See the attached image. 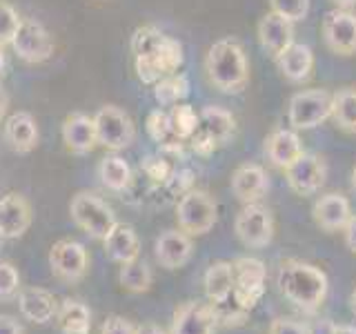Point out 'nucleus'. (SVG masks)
I'll list each match as a JSON object with an SVG mask.
<instances>
[{"label": "nucleus", "instance_id": "nucleus-1", "mask_svg": "<svg viewBox=\"0 0 356 334\" xmlns=\"http://www.w3.org/2000/svg\"><path fill=\"white\" fill-rule=\"evenodd\" d=\"M278 292H281L289 303L303 312H316L323 301L327 296L330 281L327 274L321 267L298 261V259H287L278 267L276 276Z\"/></svg>", "mask_w": 356, "mask_h": 334}, {"label": "nucleus", "instance_id": "nucleus-2", "mask_svg": "<svg viewBox=\"0 0 356 334\" xmlns=\"http://www.w3.org/2000/svg\"><path fill=\"white\" fill-rule=\"evenodd\" d=\"M209 83L222 94H238L250 83V65L238 40L222 38L209 47L205 56Z\"/></svg>", "mask_w": 356, "mask_h": 334}, {"label": "nucleus", "instance_id": "nucleus-3", "mask_svg": "<svg viewBox=\"0 0 356 334\" xmlns=\"http://www.w3.org/2000/svg\"><path fill=\"white\" fill-rule=\"evenodd\" d=\"M176 221L178 230H183L189 237H203L211 232L218 221L216 198L205 189H187L176 203Z\"/></svg>", "mask_w": 356, "mask_h": 334}, {"label": "nucleus", "instance_id": "nucleus-4", "mask_svg": "<svg viewBox=\"0 0 356 334\" xmlns=\"http://www.w3.org/2000/svg\"><path fill=\"white\" fill-rule=\"evenodd\" d=\"M72 221L96 241H105L107 234L118 225V218L103 198L92 192H78L70 203Z\"/></svg>", "mask_w": 356, "mask_h": 334}, {"label": "nucleus", "instance_id": "nucleus-5", "mask_svg": "<svg viewBox=\"0 0 356 334\" xmlns=\"http://www.w3.org/2000/svg\"><path fill=\"white\" fill-rule=\"evenodd\" d=\"M332 116V92L303 89L289 98L287 118L294 129H314Z\"/></svg>", "mask_w": 356, "mask_h": 334}, {"label": "nucleus", "instance_id": "nucleus-6", "mask_svg": "<svg viewBox=\"0 0 356 334\" xmlns=\"http://www.w3.org/2000/svg\"><path fill=\"white\" fill-rule=\"evenodd\" d=\"M234 232L238 241L250 250L267 248L274 239V216L270 207L261 203H248L236 214L234 221Z\"/></svg>", "mask_w": 356, "mask_h": 334}, {"label": "nucleus", "instance_id": "nucleus-7", "mask_svg": "<svg viewBox=\"0 0 356 334\" xmlns=\"http://www.w3.org/2000/svg\"><path fill=\"white\" fill-rule=\"evenodd\" d=\"M94 122H96L98 145H103V148L111 152H120L129 148L134 138H136V125H134L131 116L116 105L100 107L94 116Z\"/></svg>", "mask_w": 356, "mask_h": 334}, {"label": "nucleus", "instance_id": "nucleus-8", "mask_svg": "<svg viewBox=\"0 0 356 334\" xmlns=\"http://www.w3.org/2000/svg\"><path fill=\"white\" fill-rule=\"evenodd\" d=\"M49 267L58 281L67 285L81 283L89 272V252L83 243L74 239H60L49 250Z\"/></svg>", "mask_w": 356, "mask_h": 334}, {"label": "nucleus", "instance_id": "nucleus-9", "mask_svg": "<svg viewBox=\"0 0 356 334\" xmlns=\"http://www.w3.org/2000/svg\"><path fill=\"white\" fill-rule=\"evenodd\" d=\"M267 270L265 263L254 256H243L234 261V301L243 310H252L265 292Z\"/></svg>", "mask_w": 356, "mask_h": 334}, {"label": "nucleus", "instance_id": "nucleus-10", "mask_svg": "<svg viewBox=\"0 0 356 334\" xmlns=\"http://www.w3.org/2000/svg\"><path fill=\"white\" fill-rule=\"evenodd\" d=\"M321 33L327 49L339 56L356 54V14L352 9L334 7L321 22Z\"/></svg>", "mask_w": 356, "mask_h": 334}, {"label": "nucleus", "instance_id": "nucleus-11", "mask_svg": "<svg viewBox=\"0 0 356 334\" xmlns=\"http://www.w3.org/2000/svg\"><path fill=\"white\" fill-rule=\"evenodd\" d=\"M136 61V74L145 85H156L161 78L176 74L178 67L183 65V45L167 36L154 54L145 56V58H134Z\"/></svg>", "mask_w": 356, "mask_h": 334}, {"label": "nucleus", "instance_id": "nucleus-12", "mask_svg": "<svg viewBox=\"0 0 356 334\" xmlns=\"http://www.w3.org/2000/svg\"><path fill=\"white\" fill-rule=\"evenodd\" d=\"M16 56L25 63H44L54 54V38L38 20L22 18L20 27L11 40Z\"/></svg>", "mask_w": 356, "mask_h": 334}, {"label": "nucleus", "instance_id": "nucleus-13", "mask_svg": "<svg viewBox=\"0 0 356 334\" xmlns=\"http://www.w3.org/2000/svg\"><path fill=\"white\" fill-rule=\"evenodd\" d=\"M325 176H327L325 161H323L318 154H309V152H303L285 170L287 185L298 196L316 194L318 189L325 185Z\"/></svg>", "mask_w": 356, "mask_h": 334}, {"label": "nucleus", "instance_id": "nucleus-14", "mask_svg": "<svg viewBox=\"0 0 356 334\" xmlns=\"http://www.w3.org/2000/svg\"><path fill=\"white\" fill-rule=\"evenodd\" d=\"M218 319L209 303L185 301L176 308L170 334H216Z\"/></svg>", "mask_w": 356, "mask_h": 334}, {"label": "nucleus", "instance_id": "nucleus-15", "mask_svg": "<svg viewBox=\"0 0 356 334\" xmlns=\"http://www.w3.org/2000/svg\"><path fill=\"white\" fill-rule=\"evenodd\" d=\"M194 254V241L183 230H165L154 243L156 263L165 270H178L189 263Z\"/></svg>", "mask_w": 356, "mask_h": 334}, {"label": "nucleus", "instance_id": "nucleus-16", "mask_svg": "<svg viewBox=\"0 0 356 334\" xmlns=\"http://www.w3.org/2000/svg\"><path fill=\"white\" fill-rule=\"evenodd\" d=\"M31 225V205L29 200L18 194L9 192L0 198V239H20Z\"/></svg>", "mask_w": 356, "mask_h": 334}, {"label": "nucleus", "instance_id": "nucleus-17", "mask_svg": "<svg viewBox=\"0 0 356 334\" xmlns=\"http://www.w3.org/2000/svg\"><path fill=\"white\" fill-rule=\"evenodd\" d=\"M232 194L236 196L243 205L248 203H259L263 196L270 192V176L256 163H245L236 167L232 174Z\"/></svg>", "mask_w": 356, "mask_h": 334}, {"label": "nucleus", "instance_id": "nucleus-18", "mask_svg": "<svg viewBox=\"0 0 356 334\" xmlns=\"http://www.w3.org/2000/svg\"><path fill=\"white\" fill-rule=\"evenodd\" d=\"M63 143L65 148L72 154H89L96 145H98V136H96V122L94 116L83 114V111H74L65 118L63 122Z\"/></svg>", "mask_w": 356, "mask_h": 334}, {"label": "nucleus", "instance_id": "nucleus-19", "mask_svg": "<svg viewBox=\"0 0 356 334\" xmlns=\"http://www.w3.org/2000/svg\"><path fill=\"white\" fill-rule=\"evenodd\" d=\"M312 216H314V223L325 232H343L345 225L352 218V207L348 196H343L339 192H330L323 194L321 198H316L314 207H312Z\"/></svg>", "mask_w": 356, "mask_h": 334}, {"label": "nucleus", "instance_id": "nucleus-20", "mask_svg": "<svg viewBox=\"0 0 356 334\" xmlns=\"http://www.w3.org/2000/svg\"><path fill=\"white\" fill-rule=\"evenodd\" d=\"M16 301L22 319L36 323V326H44V323L54 321L60 305L49 289L42 287H22Z\"/></svg>", "mask_w": 356, "mask_h": 334}, {"label": "nucleus", "instance_id": "nucleus-21", "mask_svg": "<svg viewBox=\"0 0 356 334\" xmlns=\"http://www.w3.org/2000/svg\"><path fill=\"white\" fill-rule=\"evenodd\" d=\"M259 40L261 47L272 58H276L278 54H283L294 42V22H289L287 18L270 11L259 22Z\"/></svg>", "mask_w": 356, "mask_h": 334}, {"label": "nucleus", "instance_id": "nucleus-22", "mask_svg": "<svg viewBox=\"0 0 356 334\" xmlns=\"http://www.w3.org/2000/svg\"><path fill=\"white\" fill-rule=\"evenodd\" d=\"M303 152V143H300L294 129H274L265 141L267 161L278 170H287Z\"/></svg>", "mask_w": 356, "mask_h": 334}, {"label": "nucleus", "instance_id": "nucleus-23", "mask_svg": "<svg viewBox=\"0 0 356 334\" xmlns=\"http://www.w3.org/2000/svg\"><path fill=\"white\" fill-rule=\"evenodd\" d=\"M276 67L289 83H305L314 70V54L303 42H292L289 47L276 56Z\"/></svg>", "mask_w": 356, "mask_h": 334}, {"label": "nucleus", "instance_id": "nucleus-24", "mask_svg": "<svg viewBox=\"0 0 356 334\" xmlns=\"http://www.w3.org/2000/svg\"><path fill=\"white\" fill-rule=\"evenodd\" d=\"M5 141L16 154H29L38 145V125L29 111H16L5 120Z\"/></svg>", "mask_w": 356, "mask_h": 334}, {"label": "nucleus", "instance_id": "nucleus-25", "mask_svg": "<svg viewBox=\"0 0 356 334\" xmlns=\"http://www.w3.org/2000/svg\"><path fill=\"white\" fill-rule=\"evenodd\" d=\"M103 245H105L107 259L118 265L131 263L140 256V241L136 237V232H134V228L125 225V223H118V225L107 234Z\"/></svg>", "mask_w": 356, "mask_h": 334}, {"label": "nucleus", "instance_id": "nucleus-26", "mask_svg": "<svg viewBox=\"0 0 356 334\" xmlns=\"http://www.w3.org/2000/svg\"><path fill=\"white\" fill-rule=\"evenodd\" d=\"M203 287L209 305L225 303L234 296V263L216 261L207 267L203 276Z\"/></svg>", "mask_w": 356, "mask_h": 334}, {"label": "nucleus", "instance_id": "nucleus-27", "mask_svg": "<svg viewBox=\"0 0 356 334\" xmlns=\"http://www.w3.org/2000/svg\"><path fill=\"white\" fill-rule=\"evenodd\" d=\"M56 326L60 334H89L92 332V310H89L83 301L65 299L58 305V315H56Z\"/></svg>", "mask_w": 356, "mask_h": 334}, {"label": "nucleus", "instance_id": "nucleus-28", "mask_svg": "<svg viewBox=\"0 0 356 334\" xmlns=\"http://www.w3.org/2000/svg\"><path fill=\"white\" fill-rule=\"evenodd\" d=\"M200 122L198 127L203 129L207 136L214 141L216 145H225L236 129V120H234L232 111H227L220 105H207L200 111Z\"/></svg>", "mask_w": 356, "mask_h": 334}, {"label": "nucleus", "instance_id": "nucleus-29", "mask_svg": "<svg viewBox=\"0 0 356 334\" xmlns=\"http://www.w3.org/2000/svg\"><path fill=\"white\" fill-rule=\"evenodd\" d=\"M98 178L111 192H125L131 185V167L118 154H109L98 165Z\"/></svg>", "mask_w": 356, "mask_h": 334}, {"label": "nucleus", "instance_id": "nucleus-30", "mask_svg": "<svg viewBox=\"0 0 356 334\" xmlns=\"http://www.w3.org/2000/svg\"><path fill=\"white\" fill-rule=\"evenodd\" d=\"M332 118L337 122V127L356 134V89L343 87L339 92L332 94Z\"/></svg>", "mask_w": 356, "mask_h": 334}, {"label": "nucleus", "instance_id": "nucleus-31", "mask_svg": "<svg viewBox=\"0 0 356 334\" xmlns=\"http://www.w3.org/2000/svg\"><path fill=\"white\" fill-rule=\"evenodd\" d=\"M189 94V81L185 74H170L154 85V98L161 107H174L183 103Z\"/></svg>", "mask_w": 356, "mask_h": 334}, {"label": "nucleus", "instance_id": "nucleus-32", "mask_svg": "<svg viewBox=\"0 0 356 334\" xmlns=\"http://www.w3.org/2000/svg\"><path fill=\"white\" fill-rule=\"evenodd\" d=\"M118 283L127 289L131 294H143V292H149V287L154 283V272L152 267L136 259L131 263L120 265V272H118Z\"/></svg>", "mask_w": 356, "mask_h": 334}, {"label": "nucleus", "instance_id": "nucleus-33", "mask_svg": "<svg viewBox=\"0 0 356 334\" xmlns=\"http://www.w3.org/2000/svg\"><path fill=\"white\" fill-rule=\"evenodd\" d=\"M170 120H172V134H174V138H178V141H189V138H192V134L196 132V127H198L200 116L196 114V109L192 105L178 103L170 111Z\"/></svg>", "mask_w": 356, "mask_h": 334}, {"label": "nucleus", "instance_id": "nucleus-34", "mask_svg": "<svg viewBox=\"0 0 356 334\" xmlns=\"http://www.w3.org/2000/svg\"><path fill=\"white\" fill-rule=\"evenodd\" d=\"M165 38H167L165 33L161 29L152 27V25L138 27L136 31L131 33V54H134V58H145V56L154 54L165 42Z\"/></svg>", "mask_w": 356, "mask_h": 334}, {"label": "nucleus", "instance_id": "nucleus-35", "mask_svg": "<svg viewBox=\"0 0 356 334\" xmlns=\"http://www.w3.org/2000/svg\"><path fill=\"white\" fill-rule=\"evenodd\" d=\"M20 289H22V285H20L18 267L9 261H0V303L16 301Z\"/></svg>", "mask_w": 356, "mask_h": 334}, {"label": "nucleus", "instance_id": "nucleus-36", "mask_svg": "<svg viewBox=\"0 0 356 334\" xmlns=\"http://www.w3.org/2000/svg\"><path fill=\"white\" fill-rule=\"evenodd\" d=\"M145 125H147V134L152 136V141H156L159 145L178 141L172 134V120H170V114H167L165 109H154L147 116V122H145Z\"/></svg>", "mask_w": 356, "mask_h": 334}, {"label": "nucleus", "instance_id": "nucleus-37", "mask_svg": "<svg viewBox=\"0 0 356 334\" xmlns=\"http://www.w3.org/2000/svg\"><path fill=\"white\" fill-rule=\"evenodd\" d=\"M20 20L22 18L18 16L14 5H9L7 0H0V47L11 45V40H14L16 31L20 27Z\"/></svg>", "mask_w": 356, "mask_h": 334}, {"label": "nucleus", "instance_id": "nucleus-38", "mask_svg": "<svg viewBox=\"0 0 356 334\" xmlns=\"http://www.w3.org/2000/svg\"><path fill=\"white\" fill-rule=\"evenodd\" d=\"M270 7L274 14L287 18L289 22H298L307 16L309 0H270Z\"/></svg>", "mask_w": 356, "mask_h": 334}, {"label": "nucleus", "instance_id": "nucleus-39", "mask_svg": "<svg viewBox=\"0 0 356 334\" xmlns=\"http://www.w3.org/2000/svg\"><path fill=\"white\" fill-rule=\"evenodd\" d=\"M100 334H138V326L120 315H111L100 326Z\"/></svg>", "mask_w": 356, "mask_h": 334}, {"label": "nucleus", "instance_id": "nucleus-40", "mask_svg": "<svg viewBox=\"0 0 356 334\" xmlns=\"http://www.w3.org/2000/svg\"><path fill=\"white\" fill-rule=\"evenodd\" d=\"M267 334H312V330L303 321L278 317V319H274L270 323V332H267Z\"/></svg>", "mask_w": 356, "mask_h": 334}, {"label": "nucleus", "instance_id": "nucleus-41", "mask_svg": "<svg viewBox=\"0 0 356 334\" xmlns=\"http://www.w3.org/2000/svg\"><path fill=\"white\" fill-rule=\"evenodd\" d=\"M0 334H25V328L16 317L0 315Z\"/></svg>", "mask_w": 356, "mask_h": 334}, {"label": "nucleus", "instance_id": "nucleus-42", "mask_svg": "<svg viewBox=\"0 0 356 334\" xmlns=\"http://www.w3.org/2000/svg\"><path fill=\"white\" fill-rule=\"evenodd\" d=\"M343 234H345V245H348V250L352 254H356V216L350 218V223L345 225Z\"/></svg>", "mask_w": 356, "mask_h": 334}, {"label": "nucleus", "instance_id": "nucleus-43", "mask_svg": "<svg viewBox=\"0 0 356 334\" xmlns=\"http://www.w3.org/2000/svg\"><path fill=\"white\" fill-rule=\"evenodd\" d=\"M138 334H170V332H165L161 326H154V323H145V326H138Z\"/></svg>", "mask_w": 356, "mask_h": 334}, {"label": "nucleus", "instance_id": "nucleus-44", "mask_svg": "<svg viewBox=\"0 0 356 334\" xmlns=\"http://www.w3.org/2000/svg\"><path fill=\"white\" fill-rule=\"evenodd\" d=\"M330 334H356V326H350V323H334V328Z\"/></svg>", "mask_w": 356, "mask_h": 334}, {"label": "nucleus", "instance_id": "nucleus-45", "mask_svg": "<svg viewBox=\"0 0 356 334\" xmlns=\"http://www.w3.org/2000/svg\"><path fill=\"white\" fill-rule=\"evenodd\" d=\"M7 105H9V98H7V94H5L3 85H0V118L5 116V111H7Z\"/></svg>", "mask_w": 356, "mask_h": 334}, {"label": "nucleus", "instance_id": "nucleus-46", "mask_svg": "<svg viewBox=\"0 0 356 334\" xmlns=\"http://www.w3.org/2000/svg\"><path fill=\"white\" fill-rule=\"evenodd\" d=\"M334 5L337 7H341V9H352V7H356V0H332Z\"/></svg>", "mask_w": 356, "mask_h": 334}, {"label": "nucleus", "instance_id": "nucleus-47", "mask_svg": "<svg viewBox=\"0 0 356 334\" xmlns=\"http://www.w3.org/2000/svg\"><path fill=\"white\" fill-rule=\"evenodd\" d=\"M5 65H7V61H5V51H3V47H0V78H3V74H5Z\"/></svg>", "mask_w": 356, "mask_h": 334}, {"label": "nucleus", "instance_id": "nucleus-48", "mask_svg": "<svg viewBox=\"0 0 356 334\" xmlns=\"http://www.w3.org/2000/svg\"><path fill=\"white\" fill-rule=\"evenodd\" d=\"M350 310H352V315L356 317V287H354V292L350 294Z\"/></svg>", "mask_w": 356, "mask_h": 334}, {"label": "nucleus", "instance_id": "nucleus-49", "mask_svg": "<svg viewBox=\"0 0 356 334\" xmlns=\"http://www.w3.org/2000/svg\"><path fill=\"white\" fill-rule=\"evenodd\" d=\"M352 189L356 192V167H354V172H352Z\"/></svg>", "mask_w": 356, "mask_h": 334}]
</instances>
